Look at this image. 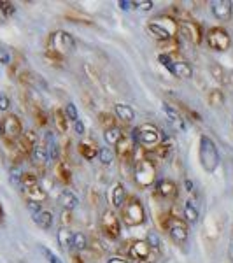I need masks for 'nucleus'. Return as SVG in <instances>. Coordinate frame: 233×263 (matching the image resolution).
I'll list each match as a JSON object with an SVG mask.
<instances>
[{
	"label": "nucleus",
	"mask_w": 233,
	"mask_h": 263,
	"mask_svg": "<svg viewBox=\"0 0 233 263\" xmlns=\"http://www.w3.org/2000/svg\"><path fill=\"white\" fill-rule=\"evenodd\" d=\"M198 216H200V211H198L197 202L193 199H187L186 203H184V217H186V223H197Z\"/></svg>",
	"instance_id": "obj_21"
},
{
	"label": "nucleus",
	"mask_w": 233,
	"mask_h": 263,
	"mask_svg": "<svg viewBox=\"0 0 233 263\" xmlns=\"http://www.w3.org/2000/svg\"><path fill=\"white\" fill-rule=\"evenodd\" d=\"M118 5H119V9H121V11H130V9H132V2H130V0H119Z\"/></svg>",
	"instance_id": "obj_47"
},
{
	"label": "nucleus",
	"mask_w": 233,
	"mask_h": 263,
	"mask_svg": "<svg viewBox=\"0 0 233 263\" xmlns=\"http://www.w3.org/2000/svg\"><path fill=\"white\" fill-rule=\"evenodd\" d=\"M41 251H42V254L46 256V260L49 263H63L62 260L58 258V256H56L55 253H53V251L49 249V248H46V246H41Z\"/></svg>",
	"instance_id": "obj_40"
},
{
	"label": "nucleus",
	"mask_w": 233,
	"mask_h": 263,
	"mask_svg": "<svg viewBox=\"0 0 233 263\" xmlns=\"http://www.w3.org/2000/svg\"><path fill=\"white\" fill-rule=\"evenodd\" d=\"M78 148H79V155L84 160H93V158L98 156V149H96V146L93 142H81Z\"/></svg>",
	"instance_id": "obj_29"
},
{
	"label": "nucleus",
	"mask_w": 233,
	"mask_h": 263,
	"mask_svg": "<svg viewBox=\"0 0 233 263\" xmlns=\"http://www.w3.org/2000/svg\"><path fill=\"white\" fill-rule=\"evenodd\" d=\"M58 203L65 211H72V209H76L79 205V199L70 189H63V191L58 195Z\"/></svg>",
	"instance_id": "obj_17"
},
{
	"label": "nucleus",
	"mask_w": 233,
	"mask_h": 263,
	"mask_svg": "<svg viewBox=\"0 0 233 263\" xmlns=\"http://www.w3.org/2000/svg\"><path fill=\"white\" fill-rule=\"evenodd\" d=\"M4 207H2V203H0V223H4Z\"/></svg>",
	"instance_id": "obj_50"
},
{
	"label": "nucleus",
	"mask_w": 233,
	"mask_h": 263,
	"mask_svg": "<svg viewBox=\"0 0 233 263\" xmlns=\"http://www.w3.org/2000/svg\"><path fill=\"white\" fill-rule=\"evenodd\" d=\"M147 30H149V32H151L156 39H160V41H165V42L170 41V39H172V35H174V30H170V28L160 25L156 19L147 25Z\"/></svg>",
	"instance_id": "obj_16"
},
{
	"label": "nucleus",
	"mask_w": 233,
	"mask_h": 263,
	"mask_svg": "<svg viewBox=\"0 0 233 263\" xmlns=\"http://www.w3.org/2000/svg\"><path fill=\"white\" fill-rule=\"evenodd\" d=\"M212 16L219 21H230L233 14V2L232 0H214L210 2Z\"/></svg>",
	"instance_id": "obj_10"
},
{
	"label": "nucleus",
	"mask_w": 233,
	"mask_h": 263,
	"mask_svg": "<svg viewBox=\"0 0 233 263\" xmlns=\"http://www.w3.org/2000/svg\"><path fill=\"white\" fill-rule=\"evenodd\" d=\"M161 109H163V112H165V116H167L169 123L174 126L177 132H184V130H186L183 116H181V112L177 111V107L170 106L169 102H163V104H161Z\"/></svg>",
	"instance_id": "obj_12"
},
{
	"label": "nucleus",
	"mask_w": 233,
	"mask_h": 263,
	"mask_svg": "<svg viewBox=\"0 0 233 263\" xmlns=\"http://www.w3.org/2000/svg\"><path fill=\"white\" fill-rule=\"evenodd\" d=\"M110 200H112V205L116 209L123 207L124 200H126V189L121 183H116L114 188H112V195H110Z\"/></svg>",
	"instance_id": "obj_24"
},
{
	"label": "nucleus",
	"mask_w": 233,
	"mask_h": 263,
	"mask_svg": "<svg viewBox=\"0 0 233 263\" xmlns=\"http://www.w3.org/2000/svg\"><path fill=\"white\" fill-rule=\"evenodd\" d=\"M184 186H186V189L189 191V193H191L193 189H195V183H193V181H189V179L184 181Z\"/></svg>",
	"instance_id": "obj_49"
},
{
	"label": "nucleus",
	"mask_w": 233,
	"mask_h": 263,
	"mask_svg": "<svg viewBox=\"0 0 233 263\" xmlns=\"http://www.w3.org/2000/svg\"><path fill=\"white\" fill-rule=\"evenodd\" d=\"M167 232H169L170 237L177 244H184L187 240V237H189V226L181 217H170L169 221H167Z\"/></svg>",
	"instance_id": "obj_7"
},
{
	"label": "nucleus",
	"mask_w": 233,
	"mask_h": 263,
	"mask_svg": "<svg viewBox=\"0 0 233 263\" xmlns=\"http://www.w3.org/2000/svg\"><path fill=\"white\" fill-rule=\"evenodd\" d=\"M25 195H27L28 202H37L41 203L44 200H47V191L42 188L41 185H35V186H30V188H23Z\"/></svg>",
	"instance_id": "obj_18"
},
{
	"label": "nucleus",
	"mask_w": 233,
	"mask_h": 263,
	"mask_svg": "<svg viewBox=\"0 0 233 263\" xmlns=\"http://www.w3.org/2000/svg\"><path fill=\"white\" fill-rule=\"evenodd\" d=\"M121 219L126 226H139L146 221V211L139 199L130 197L121 207Z\"/></svg>",
	"instance_id": "obj_3"
},
{
	"label": "nucleus",
	"mask_w": 233,
	"mask_h": 263,
	"mask_svg": "<svg viewBox=\"0 0 233 263\" xmlns=\"http://www.w3.org/2000/svg\"><path fill=\"white\" fill-rule=\"evenodd\" d=\"M72 248L74 249H78V251H82V249H86L88 248V239L82 232H76V233L72 235Z\"/></svg>",
	"instance_id": "obj_34"
},
{
	"label": "nucleus",
	"mask_w": 233,
	"mask_h": 263,
	"mask_svg": "<svg viewBox=\"0 0 233 263\" xmlns=\"http://www.w3.org/2000/svg\"><path fill=\"white\" fill-rule=\"evenodd\" d=\"M158 62H160V63L163 65L165 69L169 70L170 74L174 76V62L170 60V56L167 55V53H160V55H158Z\"/></svg>",
	"instance_id": "obj_38"
},
{
	"label": "nucleus",
	"mask_w": 233,
	"mask_h": 263,
	"mask_svg": "<svg viewBox=\"0 0 233 263\" xmlns=\"http://www.w3.org/2000/svg\"><path fill=\"white\" fill-rule=\"evenodd\" d=\"M65 116H67V120L72 121V123H76V121L79 120V112H78V107H76V104H72V102H69L67 106H65Z\"/></svg>",
	"instance_id": "obj_36"
},
{
	"label": "nucleus",
	"mask_w": 233,
	"mask_h": 263,
	"mask_svg": "<svg viewBox=\"0 0 233 263\" xmlns=\"http://www.w3.org/2000/svg\"><path fill=\"white\" fill-rule=\"evenodd\" d=\"M33 221H35L37 226L42 228V230H49L55 219H53V214H51L49 211H41L37 216H33Z\"/></svg>",
	"instance_id": "obj_28"
},
{
	"label": "nucleus",
	"mask_w": 233,
	"mask_h": 263,
	"mask_svg": "<svg viewBox=\"0 0 233 263\" xmlns=\"http://www.w3.org/2000/svg\"><path fill=\"white\" fill-rule=\"evenodd\" d=\"M161 140V132L155 125L139 126V144L146 148H155Z\"/></svg>",
	"instance_id": "obj_8"
},
{
	"label": "nucleus",
	"mask_w": 233,
	"mask_h": 263,
	"mask_svg": "<svg viewBox=\"0 0 233 263\" xmlns=\"http://www.w3.org/2000/svg\"><path fill=\"white\" fill-rule=\"evenodd\" d=\"M72 232L67 228V226H62L58 230V235H56V239H58V246L62 248V249H69V248H72Z\"/></svg>",
	"instance_id": "obj_25"
},
{
	"label": "nucleus",
	"mask_w": 233,
	"mask_h": 263,
	"mask_svg": "<svg viewBox=\"0 0 233 263\" xmlns=\"http://www.w3.org/2000/svg\"><path fill=\"white\" fill-rule=\"evenodd\" d=\"M27 209L32 213V216H37V214L42 211V205L41 203H37V202H27Z\"/></svg>",
	"instance_id": "obj_43"
},
{
	"label": "nucleus",
	"mask_w": 233,
	"mask_h": 263,
	"mask_svg": "<svg viewBox=\"0 0 233 263\" xmlns=\"http://www.w3.org/2000/svg\"><path fill=\"white\" fill-rule=\"evenodd\" d=\"M147 244H149V248L151 249H158L160 248V237L156 235L155 232H149V235H147Z\"/></svg>",
	"instance_id": "obj_41"
},
{
	"label": "nucleus",
	"mask_w": 233,
	"mask_h": 263,
	"mask_svg": "<svg viewBox=\"0 0 233 263\" xmlns=\"http://www.w3.org/2000/svg\"><path fill=\"white\" fill-rule=\"evenodd\" d=\"M39 185V175H35L33 172H23L21 174V186L23 188H30V186Z\"/></svg>",
	"instance_id": "obj_35"
},
{
	"label": "nucleus",
	"mask_w": 233,
	"mask_h": 263,
	"mask_svg": "<svg viewBox=\"0 0 233 263\" xmlns=\"http://www.w3.org/2000/svg\"><path fill=\"white\" fill-rule=\"evenodd\" d=\"M207 102H209L210 107H221L224 104V93L223 90L219 88H214V90H210L209 95H207Z\"/></svg>",
	"instance_id": "obj_30"
},
{
	"label": "nucleus",
	"mask_w": 233,
	"mask_h": 263,
	"mask_svg": "<svg viewBox=\"0 0 233 263\" xmlns=\"http://www.w3.org/2000/svg\"><path fill=\"white\" fill-rule=\"evenodd\" d=\"M35 120H37V123H39L41 126H46L47 125V114L42 111V109H39V107L35 109Z\"/></svg>",
	"instance_id": "obj_42"
},
{
	"label": "nucleus",
	"mask_w": 233,
	"mask_h": 263,
	"mask_svg": "<svg viewBox=\"0 0 233 263\" xmlns=\"http://www.w3.org/2000/svg\"><path fill=\"white\" fill-rule=\"evenodd\" d=\"M74 132L78 135H84L86 134V126H84V123H82L81 120H78L76 123H74Z\"/></svg>",
	"instance_id": "obj_46"
},
{
	"label": "nucleus",
	"mask_w": 233,
	"mask_h": 263,
	"mask_svg": "<svg viewBox=\"0 0 233 263\" xmlns=\"http://www.w3.org/2000/svg\"><path fill=\"white\" fill-rule=\"evenodd\" d=\"M4 135V126H2V120H0V137Z\"/></svg>",
	"instance_id": "obj_51"
},
{
	"label": "nucleus",
	"mask_w": 233,
	"mask_h": 263,
	"mask_svg": "<svg viewBox=\"0 0 233 263\" xmlns=\"http://www.w3.org/2000/svg\"><path fill=\"white\" fill-rule=\"evenodd\" d=\"M55 172H56V175H58V179L63 181V183H67V185H69L70 181H72V174H70L69 167L65 165V163H62V162L56 163Z\"/></svg>",
	"instance_id": "obj_33"
},
{
	"label": "nucleus",
	"mask_w": 233,
	"mask_h": 263,
	"mask_svg": "<svg viewBox=\"0 0 233 263\" xmlns=\"http://www.w3.org/2000/svg\"><path fill=\"white\" fill-rule=\"evenodd\" d=\"M174 76L181 79H191L193 67L187 62H174Z\"/></svg>",
	"instance_id": "obj_27"
},
{
	"label": "nucleus",
	"mask_w": 233,
	"mask_h": 263,
	"mask_svg": "<svg viewBox=\"0 0 233 263\" xmlns=\"http://www.w3.org/2000/svg\"><path fill=\"white\" fill-rule=\"evenodd\" d=\"M123 137H124L123 132H121V128H118V126H109V128H105L104 132V140L107 142V146H118Z\"/></svg>",
	"instance_id": "obj_23"
},
{
	"label": "nucleus",
	"mask_w": 233,
	"mask_h": 263,
	"mask_svg": "<svg viewBox=\"0 0 233 263\" xmlns=\"http://www.w3.org/2000/svg\"><path fill=\"white\" fill-rule=\"evenodd\" d=\"M53 118H55L56 130H58L60 134H65V132L69 130V120H67V116H65V111H63V109H60V107H56L55 112H53Z\"/></svg>",
	"instance_id": "obj_26"
},
{
	"label": "nucleus",
	"mask_w": 233,
	"mask_h": 263,
	"mask_svg": "<svg viewBox=\"0 0 233 263\" xmlns=\"http://www.w3.org/2000/svg\"><path fill=\"white\" fill-rule=\"evenodd\" d=\"M151 248L147 244L146 240H135L132 246H130V258H133L135 262H146L151 254Z\"/></svg>",
	"instance_id": "obj_13"
},
{
	"label": "nucleus",
	"mask_w": 233,
	"mask_h": 263,
	"mask_svg": "<svg viewBox=\"0 0 233 263\" xmlns=\"http://www.w3.org/2000/svg\"><path fill=\"white\" fill-rule=\"evenodd\" d=\"M30 158H32V162L35 165H44V163L49 160V155H47V148L46 146H42V144H35L30 153Z\"/></svg>",
	"instance_id": "obj_22"
},
{
	"label": "nucleus",
	"mask_w": 233,
	"mask_h": 263,
	"mask_svg": "<svg viewBox=\"0 0 233 263\" xmlns=\"http://www.w3.org/2000/svg\"><path fill=\"white\" fill-rule=\"evenodd\" d=\"M102 230L107 237L110 239H118L119 233H121V225H119V217L114 211H105L102 214Z\"/></svg>",
	"instance_id": "obj_9"
},
{
	"label": "nucleus",
	"mask_w": 233,
	"mask_h": 263,
	"mask_svg": "<svg viewBox=\"0 0 233 263\" xmlns=\"http://www.w3.org/2000/svg\"><path fill=\"white\" fill-rule=\"evenodd\" d=\"M200 163L205 172H214L219 165V151L209 135L200 137Z\"/></svg>",
	"instance_id": "obj_2"
},
{
	"label": "nucleus",
	"mask_w": 233,
	"mask_h": 263,
	"mask_svg": "<svg viewBox=\"0 0 233 263\" xmlns=\"http://www.w3.org/2000/svg\"><path fill=\"white\" fill-rule=\"evenodd\" d=\"M179 30H181V33H183L187 41L195 42V44H202V41H203L202 27L198 23H195V21H183V23L179 25Z\"/></svg>",
	"instance_id": "obj_11"
},
{
	"label": "nucleus",
	"mask_w": 233,
	"mask_h": 263,
	"mask_svg": "<svg viewBox=\"0 0 233 263\" xmlns=\"http://www.w3.org/2000/svg\"><path fill=\"white\" fill-rule=\"evenodd\" d=\"M114 114L118 120L124 121V123H130V121L135 120V111H133V107L128 106V104H116Z\"/></svg>",
	"instance_id": "obj_19"
},
{
	"label": "nucleus",
	"mask_w": 233,
	"mask_h": 263,
	"mask_svg": "<svg viewBox=\"0 0 233 263\" xmlns=\"http://www.w3.org/2000/svg\"><path fill=\"white\" fill-rule=\"evenodd\" d=\"M18 142V151L21 153V155H30L33 149V146L37 144V134L35 132H32V130H28V132H23V135L16 140Z\"/></svg>",
	"instance_id": "obj_15"
},
{
	"label": "nucleus",
	"mask_w": 233,
	"mask_h": 263,
	"mask_svg": "<svg viewBox=\"0 0 233 263\" xmlns=\"http://www.w3.org/2000/svg\"><path fill=\"white\" fill-rule=\"evenodd\" d=\"M210 74H212V77H214V79H217V81H223L224 69L221 67L219 63H210Z\"/></svg>",
	"instance_id": "obj_39"
},
{
	"label": "nucleus",
	"mask_w": 233,
	"mask_h": 263,
	"mask_svg": "<svg viewBox=\"0 0 233 263\" xmlns=\"http://www.w3.org/2000/svg\"><path fill=\"white\" fill-rule=\"evenodd\" d=\"M0 63L9 65L11 63V53L5 47H0Z\"/></svg>",
	"instance_id": "obj_45"
},
{
	"label": "nucleus",
	"mask_w": 233,
	"mask_h": 263,
	"mask_svg": "<svg viewBox=\"0 0 233 263\" xmlns=\"http://www.w3.org/2000/svg\"><path fill=\"white\" fill-rule=\"evenodd\" d=\"M98 160H100L102 165H110V163L114 162V151H112V148L105 146V148L98 149Z\"/></svg>",
	"instance_id": "obj_32"
},
{
	"label": "nucleus",
	"mask_w": 233,
	"mask_h": 263,
	"mask_svg": "<svg viewBox=\"0 0 233 263\" xmlns=\"http://www.w3.org/2000/svg\"><path fill=\"white\" fill-rule=\"evenodd\" d=\"M11 109V100L7 95H0V111L5 112V111H9Z\"/></svg>",
	"instance_id": "obj_44"
},
{
	"label": "nucleus",
	"mask_w": 233,
	"mask_h": 263,
	"mask_svg": "<svg viewBox=\"0 0 233 263\" xmlns=\"http://www.w3.org/2000/svg\"><path fill=\"white\" fill-rule=\"evenodd\" d=\"M116 148H118V155L121 158H130V156L135 155V151H137L135 142H133L132 139H126V137L121 139V142H119Z\"/></svg>",
	"instance_id": "obj_20"
},
{
	"label": "nucleus",
	"mask_w": 233,
	"mask_h": 263,
	"mask_svg": "<svg viewBox=\"0 0 233 263\" xmlns=\"http://www.w3.org/2000/svg\"><path fill=\"white\" fill-rule=\"evenodd\" d=\"M205 41H207V46L210 47L212 51H228L230 46H232V37H230V33L221 27H212L209 28V32L205 35Z\"/></svg>",
	"instance_id": "obj_5"
},
{
	"label": "nucleus",
	"mask_w": 233,
	"mask_h": 263,
	"mask_svg": "<svg viewBox=\"0 0 233 263\" xmlns=\"http://www.w3.org/2000/svg\"><path fill=\"white\" fill-rule=\"evenodd\" d=\"M156 191H158V195H160L161 199H165V200H174L175 197L179 195L177 185H175L174 181H170V179L158 181V183H156Z\"/></svg>",
	"instance_id": "obj_14"
},
{
	"label": "nucleus",
	"mask_w": 233,
	"mask_h": 263,
	"mask_svg": "<svg viewBox=\"0 0 233 263\" xmlns=\"http://www.w3.org/2000/svg\"><path fill=\"white\" fill-rule=\"evenodd\" d=\"M133 181L135 185L140 189H146L153 185L156 181V165L151 162V160H139L135 163V172H133Z\"/></svg>",
	"instance_id": "obj_4"
},
{
	"label": "nucleus",
	"mask_w": 233,
	"mask_h": 263,
	"mask_svg": "<svg viewBox=\"0 0 233 263\" xmlns=\"http://www.w3.org/2000/svg\"><path fill=\"white\" fill-rule=\"evenodd\" d=\"M107 263H130V262L124 256H112Z\"/></svg>",
	"instance_id": "obj_48"
},
{
	"label": "nucleus",
	"mask_w": 233,
	"mask_h": 263,
	"mask_svg": "<svg viewBox=\"0 0 233 263\" xmlns=\"http://www.w3.org/2000/svg\"><path fill=\"white\" fill-rule=\"evenodd\" d=\"M2 126H4V137L7 144H13L14 140H18L23 135V123L16 114H7L2 120Z\"/></svg>",
	"instance_id": "obj_6"
},
{
	"label": "nucleus",
	"mask_w": 233,
	"mask_h": 263,
	"mask_svg": "<svg viewBox=\"0 0 233 263\" xmlns=\"http://www.w3.org/2000/svg\"><path fill=\"white\" fill-rule=\"evenodd\" d=\"M74 49H76V39L72 37V33L62 32V30L51 33L47 56L55 58V60H62L65 51H74Z\"/></svg>",
	"instance_id": "obj_1"
},
{
	"label": "nucleus",
	"mask_w": 233,
	"mask_h": 263,
	"mask_svg": "<svg viewBox=\"0 0 233 263\" xmlns=\"http://www.w3.org/2000/svg\"><path fill=\"white\" fill-rule=\"evenodd\" d=\"M16 13V7H14L13 2H5V0H0V23H4L5 19L13 16Z\"/></svg>",
	"instance_id": "obj_31"
},
{
	"label": "nucleus",
	"mask_w": 233,
	"mask_h": 263,
	"mask_svg": "<svg viewBox=\"0 0 233 263\" xmlns=\"http://www.w3.org/2000/svg\"><path fill=\"white\" fill-rule=\"evenodd\" d=\"M132 7L137 11H151L155 7V2L153 0H133Z\"/></svg>",
	"instance_id": "obj_37"
}]
</instances>
